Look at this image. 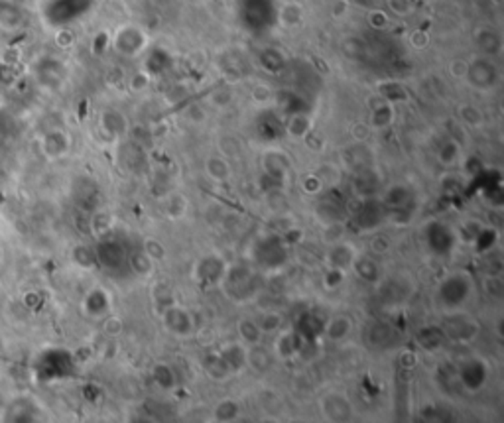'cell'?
Listing matches in <instances>:
<instances>
[{
  "label": "cell",
  "instance_id": "obj_1",
  "mask_svg": "<svg viewBox=\"0 0 504 423\" xmlns=\"http://www.w3.org/2000/svg\"><path fill=\"white\" fill-rule=\"evenodd\" d=\"M73 355L62 346H48L34 359V374L39 382H53L73 374Z\"/></svg>",
  "mask_w": 504,
  "mask_h": 423
},
{
  "label": "cell",
  "instance_id": "obj_2",
  "mask_svg": "<svg viewBox=\"0 0 504 423\" xmlns=\"http://www.w3.org/2000/svg\"><path fill=\"white\" fill-rule=\"evenodd\" d=\"M221 283L229 297H233L236 301H246L259 290V276L252 272V268L241 264V266L227 268Z\"/></svg>",
  "mask_w": 504,
  "mask_h": 423
},
{
  "label": "cell",
  "instance_id": "obj_3",
  "mask_svg": "<svg viewBox=\"0 0 504 423\" xmlns=\"http://www.w3.org/2000/svg\"><path fill=\"white\" fill-rule=\"evenodd\" d=\"M465 79L469 85H473L478 91H492L501 83V69L492 62V57L477 55L471 62H467Z\"/></svg>",
  "mask_w": 504,
  "mask_h": 423
},
{
  "label": "cell",
  "instance_id": "obj_4",
  "mask_svg": "<svg viewBox=\"0 0 504 423\" xmlns=\"http://www.w3.org/2000/svg\"><path fill=\"white\" fill-rule=\"evenodd\" d=\"M471 295V282L467 280V276H461V274H455V276H449L445 282L440 285V292H438V297H440V303H443V308L451 309H459Z\"/></svg>",
  "mask_w": 504,
  "mask_h": 423
},
{
  "label": "cell",
  "instance_id": "obj_5",
  "mask_svg": "<svg viewBox=\"0 0 504 423\" xmlns=\"http://www.w3.org/2000/svg\"><path fill=\"white\" fill-rule=\"evenodd\" d=\"M162 313V323L166 327V331L171 333L174 337H180V339H185V337H192L195 331V321L192 311L185 308H181L178 303L169 306Z\"/></svg>",
  "mask_w": 504,
  "mask_h": 423
},
{
  "label": "cell",
  "instance_id": "obj_6",
  "mask_svg": "<svg viewBox=\"0 0 504 423\" xmlns=\"http://www.w3.org/2000/svg\"><path fill=\"white\" fill-rule=\"evenodd\" d=\"M146 44H148V38H146L144 30L132 26V24L118 28L115 38H113L115 50L122 55H127V57H134V55L144 52Z\"/></svg>",
  "mask_w": 504,
  "mask_h": 423
},
{
  "label": "cell",
  "instance_id": "obj_7",
  "mask_svg": "<svg viewBox=\"0 0 504 423\" xmlns=\"http://www.w3.org/2000/svg\"><path fill=\"white\" fill-rule=\"evenodd\" d=\"M71 150V138L64 129H52L41 134L39 138V152L48 160H62Z\"/></svg>",
  "mask_w": 504,
  "mask_h": 423
},
{
  "label": "cell",
  "instance_id": "obj_8",
  "mask_svg": "<svg viewBox=\"0 0 504 423\" xmlns=\"http://www.w3.org/2000/svg\"><path fill=\"white\" fill-rule=\"evenodd\" d=\"M111 308H113V299L106 290L103 288H93L89 290L83 301H81V309L83 313L91 317V319H103L111 313Z\"/></svg>",
  "mask_w": 504,
  "mask_h": 423
},
{
  "label": "cell",
  "instance_id": "obj_9",
  "mask_svg": "<svg viewBox=\"0 0 504 423\" xmlns=\"http://www.w3.org/2000/svg\"><path fill=\"white\" fill-rule=\"evenodd\" d=\"M227 272V264L225 260L215 254H207L201 258L194 268V276L197 282L201 283H221L223 276Z\"/></svg>",
  "mask_w": 504,
  "mask_h": 423
},
{
  "label": "cell",
  "instance_id": "obj_10",
  "mask_svg": "<svg viewBox=\"0 0 504 423\" xmlns=\"http://www.w3.org/2000/svg\"><path fill=\"white\" fill-rule=\"evenodd\" d=\"M95 254H97V264H101L106 270H120L127 266V252L115 241H103L95 248Z\"/></svg>",
  "mask_w": 504,
  "mask_h": 423
},
{
  "label": "cell",
  "instance_id": "obj_11",
  "mask_svg": "<svg viewBox=\"0 0 504 423\" xmlns=\"http://www.w3.org/2000/svg\"><path fill=\"white\" fill-rule=\"evenodd\" d=\"M4 423H39L38 408L34 406V402H30L26 397L14 400L6 408Z\"/></svg>",
  "mask_w": 504,
  "mask_h": 423
},
{
  "label": "cell",
  "instance_id": "obj_12",
  "mask_svg": "<svg viewBox=\"0 0 504 423\" xmlns=\"http://www.w3.org/2000/svg\"><path fill=\"white\" fill-rule=\"evenodd\" d=\"M475 44H477L478 52L487 55V57H496L503 52V36L494 28H477L475 30Z\"/></svg>",
  "mask_w": 504,
  "mask_h": 423
},
{
  "label": "cell",
  "instance_id": "obj_13",
  "mask_svg": "<svg viewBox=\"0 0 504 423\" xmlns=\"http://www.w3.org/2000/svg\"><path fill=\"white\" fill-rule=\"evenodd\" d=\"M26 24V10L14 0H0V28L16 32Z\"/></svg>",
  "mask_w": 504,
  "mask_h": 423
},
{
  "label": "cell",
  "instance_id": "obj_14",
  "mask_svg": "<svg viewBox=\"0 0 504 423\" xmlns=\"http://www.w3.org/2000/svg\"><path fill=\"white\" fill-rule=\"evenodd\" d=\"M357 254H359V252L353 248V244L345 243V241L329 244V250H327V264H329V268L349 272L351 266H353V262H355V258H357Z\"/></svg>",
  "mask_w": 504,
  "mask_h": 423
},
{
  "label": "cell",
  "instance_id": "obj_15",
  "mask_svg": "<svg viewBox=\"0 0 504 423\" xmlns=\"http://www.w3.org/2000/svg\"><path fill=\"white\" fill-rule=\"evenodd\" d=\"M459 378L469 390H478L480 386L487 382V366L485 362L478 359L467 360L465 364L459 368Z\"/></svg>",
  "mask_w": 504,
  "mask_h": 423
},
{
  "label": "cell",
  "instance_id": "obj_16",
  "mask_svg": "<svg viewBox=\"0 0 504 423\" xmlns=\"http://www.w3.org/2000/svg\"><path fill=\"white\" fill-rule=\"evenodd\" d=\"M324 411L325 415L329 417V422H335V423H343V422H349V415H351V406H349V400L345 396H341V394H329V396L324 400Z\"/></svg>",
  "mask_w": 504,
  "mask_h": 423
},
{
  "label": "cell",
  "instance_id": "obj_17",
  "mask_svg": "<svg viewBox=\"0 0 504 423\" xmlns=\"http://www.w3.org/2000/svg\"><path fill=\"white\" fill-rule=\"evenodd\" d=\"M219 355L225 360V364L229 366L231 374L246 368V346L243 343H239V341L227 343L219 348Z\"/></svg>",
  "mask_w": 504,
  "mask_h": 423
},
{
  "label": "cell",
  "instance_id": "obj_18",
  "mask_svg": "<svg viewBox=\"0 0 504 423\" xmlns=\"http://www.w3.org/2000/svg\"><path fill=\"white\" fill-rule=\"evenodd\" d=\"M427 243H429V248L433 252L443 254V252L453 248V232L440 223H433V225L427 227Z\"/></svg>",
  "mask_w": 504,
  "mask_h": 423
},
{
  "label": "cell",
  "instance_id": "obj_19",
  "mask_svg": "<svg viewBox=\"0 0 504 423\" xmlns=\"http://www.w3.org/2000/svg\"><path fill=\"white\" fill-rule=\"evenodd\" d=\"M64 73V65L59 64V62H55V59H44L36 67L38 83L46 85V87H55L57 83H62Z\"/></svg>",
  "mask_w": 504,
  "mask_h": 423
},
{
  "label": "cell",
  "instance_id": "obj_20",
  "mask_svg": "<svg viewBox=\"0 0 504 423\" xmlns=\"http://www.w3.org/2000/svg\"><path fill=\"white\" fill-rule=\"evenodd\" d=\"M246 366H250L254 372H266L272 366V352L266 346L259 345L246 346Z\"/></svg>",
  "mask_w": 504,
  "mask_h": 423
},
{
  "label": "cell",
  "instance_id": "obj_21",
  "mask_svg": "<svg viewBox=\"0 0 504 423\" xmlns=\"http://www.w3.org/2000/svg\"><path fill=\"white\" fill-rule=\"evenodd\" d=\"M203 169H205L209 180L217 181V183H225L233 173L231 164L227 162L225 156H209L207 160L203 162Z\"/></svg>",
  "mask_w": 504,
  "mask_h": 423
},
{
  "label": "cell",
  "instance_id": "obj_22",
  "mask_svg": "<svg viewBox=\"0 0 504 423\" xmlns=\"http://www.w3.org/2000/svg\"><path fill=\"white\" fill-rule=\"evenodd\" d=\"M351 331H353V319L347 317V315H335V317H331V319L327 321V325H325L324 329L325 337L329 341H333V343L345 341L351 335Z\"/></svg>",
  "mask_w": 504,
  "mask_h": 423
},
{
  "label": "cell",
  "instance_id": "obj_23",
  "mask_svg": "<svg viewBox=\"0 0 504 423\" xmlns=\"http://www.w3.org/2000/svg\"><path fill=\"white\" fill-rule=\"evenodd\" d=\"M236 337H239V343H243L245 346L262 343V331L256 325V321L250 319V317H243V319L236 321Z\"/></svg>",
  "mask_w": 504,
  "mask_h": 423
},
{
  "label": "cell",
  "instance_id": "obj_24",
  "mask_svg": "<svg viewBox=\"0 0 504 423\" xmlns=\"http://www.w3.org/2000/svg\"><path fill=\"white\" fill-rule=\"evenodd\" d=\"M351 270H353L361 280H364V282H376L378 276H380L378 262H376L375 258L366 256V254H357Z\"/></svg>",
  "mask_w": 504,
  "mask_h": 423
},
{
  "label": "cell",
  "instance_id": "obj_25",
  "mask_svg": "<svg viewBox=\"0 0 504 423\" xmlns=\"http://www.w3.org/2000/svg\"><path fill=\"white\" fill-rule=\"evenodd\" d=\"M276 18H278V22L286 28H296L301 24V20H304V8L294 2V0H288L284 2L278 10H276Z\"/></svg>",
  "mask_w": 504,
  "mask_h": 423
},
{
  "label": "cell",
  "instance_id": "obj_26",
  "mask_svg": "<svg viewBox=\"0 0 504 423\" xmlns=\"http://www.w3.org/2000/svg\"><path fill=\"white\" fill-rule=\"evenodd\" d=\"M274 352L280 359H294L299 352V339L294 331H284L278 335V341L274 345Z\"/></svg>",
  "mask_w": 504,
  "mask_h": 423
},
{
  "label": "cell",
  "instance_id": "obj_27",
  "mask_svg": "<svg viewBox=\"0 0 504 423\" xmlns=\"http://www.w3.org/2000/svg\"><path fill=\"white\" fill-rule=\"evenodd\" d=\"M311 130H313V122H311L310 116L304 115V113H294L286 122V132L292 138H308Z\"/></svg>",
  "mask_w": 504,
  "mask_h": 423
},
{
  "label": "cell",
  "instance_id": "obj_28",
  "mask_svg": "<svg viewBox=\"0 0 504 423\" xmlns=\"http://www.w3.org/2000/svg\"><path fill=\"white\" fill-rule=\"evenodd\" d=\"M394 122V109H392V104L384 101V103H378L373 109V113H371V129H378V130H384L388 129L390 124Z\"/></svg>",
  "mask_w": 504,
  "mask_h": 423
},
{
  "label": "cell",
  "instance_id": "obj_29",
  "mask_svg": "<svg viewBox=\"0 0 504 423\" xmlns=\"http://www.w3.org/2000/svg\"><path fill=\"white\" fill-rule=\"evenodd\" d=\"M203 368H205V372L213 380H225L231 374L229 366L225 364V360L219 355V350L217 352H209L207 357L203 359Z\"/></svg>",
  "mask_w": 504,
  "mask_h": 423
},
{
  "label": "cell",
  "instance_id": "obj_30",
  "mask_svg": "<svg viewBox=\"0 0 504 423\" xmlns=\"http://www.w3.org/2000/svg\"><path fill=\"white\" fill-rule=\"evenodd\" d=\"M457 115H459V120L469 126V129H480L483 124H485V115H483V111L475 106V104L471 103H463L459 104V109H457Z\"/></svg>",
  "mask_w": 504,
  "mask_h": 423
},
{
  "label": "cell",
  "instance_id": "obj_31",
  "mask_svg": "<svg viewBox=\"0 0 504 423\" xmlns=\"http://www.w3.org/2000/svg\"><path fill=\"white\" fill-rule=\"evenodd\" d=\"M127 266L132 270V274L146 278V276H150V274L154 272L156 262H152L150 258L146 256L142 250H136V252H132V254L127 258Z\"/></svg>",
  "mask_w": 504,
  "mask_h": 423
},
{
  "label": "cell",
  "instance_id": "obj_32",
  "mask_svg": "<svg viewBox=\"0 0 504 423\" xmlns=\"http://www.w3.org/2000/svg\"><path fill=\"white\" fill-rule=\"evenodd\" d=\"M254 321H256V325L260 327L262 335L278 333V331L282 329V325H284V317H282V313H280V311H274V309L264 311L259 319H254Z\"/></svg>",
  "mask_w": 504,
  "mask_h": 423
},
{
  "label": "cell",
  "instance_id": "obj_33",
  "mask_svg": "<svg viewBox=\"0 0 504 423\" xmlns=\"http://www.w3.org/2000/svg\"><path fill=\"white\" fill-rule=\"evenodd\" d=\"M152 297H154L156 308L160 311H164L169 306L176 303V294H174V288L168 282H156L152 288Z\"/></svg>",
  "mask_w": 504,
  "mask_h": 423
},
{
  "label": "cell",
  "instance_id": "obj_34",
  "mask_svg": "<svg viewBox=\"0 0 504 423\" xmlns=\"http://www.w3.org/2000/svg\"><path fill=\"white\" fill-rule=\"evenodd\" d=\"M101 129L106 132V134H111V136H118V134H122L124 129H127V120H124V116L117 113V111H106L103 116H101Z\"/></svg>",
  "mask_w": 504,
  "mask_h": 423
},
{
  "label": "cell",
  "instance_id": "obj_35",
  "mask_svg": "<svg viewBox=\"0 0 504 423\" xmlns=\"http://www.w3.org/2000/svg\"><path fill=\"white\" fill-rule=\"evenodd\" d=\"M187 211H189V201L185 199V195H181V193H171L168 199V203H166V213H168L169 218H174V220H180L187 215Z\"/></svg>",
  "mask_w": 504,
  "mask_h": 423
},
{
  "label": "cell",
  "instance_id": "obj_36",
  "mask_svg": "<svg viewBox=\"0 0 504 423\" xmlns=\"http://www.w3.org/2000/svg\"><path fill=\"white\" fill-rule=\"evenodd\" d=\"M477 323L471 319H465V317H457V321H451L449 323V327H447V333L455 337V339H459V341H463V339H471L473 333H475V327Z\"/></svg>",
  "mask_w": 504,
  "mask_h": 423
},
{
  "label": "cell",
  "instance_id": "obj_37",
  "mask_svg": "<svg viewBox=\"0 0 504 423\" xmlns=\"http://www.w3.org/2000/svg\"><path fill=\"white\" fill-rule=\"evenodd\" d=\"M71 260L77 264L79 268L89 270L93 266H97V254H95V248H89L85 244H79L73 248L71 252Z\"/></svg>",
  "mask_w": 504,
  "mask_h": 423
},
{
  "label": "cell",
  "instance_id": "obj_38",
  "mask_svg": "<svg viewBox=\"0 0 504 423\" xmlns=\"http://www.w3.org/2000/svg\"><path fill=\"white\" fill-rule=\"evenodd\" d=\"M264 167L268 171L270 178H282L288 171V162H286V156L278 154V152H270V154L264 156Z\"/></svg>",
  "mask_w": 504,
  "mask_h": 423
},
{
  "label": "cell",
  "instance_id": "obj_39",
  "mask_svg": "<svg viewBox=\"0 0 504 423\" xmlns=\"http://www.w3.org/2000/svg\"><path fill=\"white\" fill-rule=\"evenodd\" d=\"M152 378H154V382L162 390H169L171 386L176 384V376H174V370H171V366L166 364V362H158L154 364V368H152Z\"/></svg>",
  "mask_w": 504,
  "mask_h": 423
},
{
  "label": "cell",
  "instance_id": "obj_40",
  "mask_svg": "<svg viewBox=\"0 0 504 423\" xmlns=\"http://www.w3.org/2000/svg\"><path fill=\"white\" fill-rule=\"evenodd\" d=\"M438 158L443 166H455L461 158V148H459V142L455 140H445L441 144Z\"/></svg>",
  "mask_w": 504,
  "mask_h": 423
},
{
  "label": "cell",
  "instance_id": "obj_41",
  "mask_svg": "<svg viewBox=\"0 0 504 423\" xmlns=\"http://www.w3.org/2000/svg\"><path fill=\"white\" fill-rule=\"evenodd\" d=\"M142 252L150 258L152 262H162L166 260V246L154 236H146L142 241Z\"/></svg>",
  "mask_w": 504,
  "mask_h": 423
},
{
  "label": "cell",
  "instance_id": "obj_42",
  "mask_svg": "<svg viewBox=\"0 0 504 423\" xmlns=\"http://www.w3.org/2000/svg\"><path fill=\"white\" fill-rule=\"evenodd\" d=\"M319 180H321V183H324V187L325 185H331V187H335V185H339V181H341V169L335 166V164H321V166L317 167V171H313Z\"/></svg>",
  "mask_w": 504,
  "mask_h": 423
},
{
  "label": "cell",
  "instance_id": "obj_43",
  "mask_svg": "<svg viewBox=\"0 0 504 423\" xmlns=\"http://www.w3.org/2000/svg\"><path fill=\"white\" fill-rule=\"evenodd\" d=\"M260 62H262V67H264V69H268V71H272V73H278V71H280L286 64L284 55L278 52L276 48H268L266 52L262 53Z\"/></svg>",
  "mask_w": 504,
  "mask_h": 423
},
{
  "label": "cell",
  "instance_id": "obj_44",
  "mask_svg": "<svg viewBox=\"0 0 504 423\" xmlns=\"http://www.w3.org/2000/svg\"><path fill=\"white\" fill-rule=\"evenodd\" d=\"M408 199H410V193H408L406 187H402V185L390 187L386 193V197H384L386 205L394 207V209H402V207L408 205Z\"/></svg>",
  "mask_w": 504,
  "mask_h": 423
},
{
  "label": "cell",
  "instance_id": "obj_45",
  "mask_svg": "<svg viewBox=\"0 0 504 423\" xmlns=\"http://www.w3.org/2000/svg\"><path fill=\"white\" fill-rule=\"evenodd\" d=\"M345 278H347V272H345V270L329 268L324 276V285L327 290L333 292V290H339V288L345 283Z\"/></svg>",
  "mask_w": 504,
  "mask_h": 423
},
{
  "label": "cell",
  "instance_id": "obj_46",
  "mask_svg": "<svg viewBox=\"0 0 504 423\" xmlns=\"http://www.w3.org/2000/svg\"><path fill=\"white\" fill-rule=\"evenodd\" d=\"M215 413H217L219 422H233L234 417H236V413H239V406H236V402H233V400H223V402H219Z\"/></svg>",
  "mask_w": 504,
  "mask_h": 423
},
{
  "label": "cell",
  "instance_id": "obj_47",
  "mask_svg": "<svg viewBox=\"0 0 504 423\" xmlns=\"http://www.w3.org/2000/svg\"><path fill=\"white\" fill-rule=\"evenodd\" d=\"M371 252L376 254V256H382V254H388L390 250H392V241H390V236L386 234H375L373 238H371Z\"/></svg>",
  "mask_w": 504,
  "mask_h": 423
},
{
  "label": "cell",
  "instance_id": "obj_48",
  "mask_svg": "<svg viewBox=\"0 0 504 423\" xmlns=\"http://www.w3.org/2000/svg\"><path fill=\"white\" fill-rule=\"evenodd\" d=\"M301 189L308 193V195H317V193L324 189V183L321 180L315 176V173H310L301 180Z\"/></svg>",
  "mask_w": 504,
  "mask_h": 423
},
{
  "label": "cell",
  "instance_id": "obj_49",
  "mask_svg": "<svg viewBox=\"0 0 504 423\" xmlns=\"http://www.w3.org/2000/svg\"><path fill=\"white\" fill-rule=\"evenodd\" d=\"M366 20H368V24L375 28V30H384L390 24L388 14L382 12V10H371L368 16H366Z\"/></svg>",
  "mask_w": 504,
  "mask_h": 423
},
{
  "label": "cell",
  "instance_id": "obj_50",
  "mask_svg": "<svg viewBox=\"0 0 504 423\" xmlns=\"http://www.w3.org/2000/svg\"><path fill=\"white\" fill-rule=\"evenodd\" d=\"M104 333L109 335V337H118V335L122 333V329H124V325H122V319H118L115 315H106V319H104V325H103Z\"/></svg>",
  "mask_w": 504,
  "mask_h": 423
},
{
  "label": "cell",
  "instance_id": "obj_51",
  "mask_svg": "<svg viewBox=\"0 0 504 423\" xmlns=\"http://www.w3.org/2000/svg\"><path fill=\"white\" fill-rule=\"evenodd\" d=\"M343 53L347 57H361L364 53V48H362V44L357 38H349L343 44Z\"/></svg>",
  "mask_w": 504,
  "mask_h": 423
},
{
  "label": "cell",
  "instance_id": "obj_52",
  "mask_svg": "<svg viewBox=\"0 0 504 423\" xmlns=\"http://www.w3.org/2000/svg\"><path fill=\"white\" fill-rule=\"evenodd\" d=\"M211 103L215 106H229L233 103V95L229 89H217L211 95Z\"/></svg>",
  "mask_w": 504,
  "mask_h": 423
},
{
  "label": "cell",
  "instance_id": "obj_53",
  "mask_svg": "<svg viewBox=\"0 0 504 423\" xmlns=\"http://www.w3.org/2000/svg\"><path fill=\"white\" fill-rule=\"evenodd\" d=\"M219 148L221 152L225 156H234L239 154V150H241V146H239V140H234L231 136H223L219 140Z\"/></svg>",
  "mask_w": 504,
  "mask_h": 423
},
{
  "label": "cell",
  "instance_id": "obj_54",
  "mask_svg": "<svg viewBox=\"0 0 504 423\" xmlns=\"http://www.w3.org/2000/svg\"><path fill=\"white\" fill-rule=\"evenodd\" d=\"M111 225H113V218L109 217L106 213H99V215L93 217V231L97 232L111 231Z\"/></svg>",
  "mask_w": 504,
  "mask_h": 423
},
{
  "label": "cell",
  "instance_id": "obj_55",
  "mask_svg": "<svg viewBox=\"0 0 504 423\" xmlns=\"http://www.w3.org/2000/svg\"><path fill=\"white\" fill-rule=\"evenodd\" d=\"M252 99L260 104L270 103L272 101L270 87H266V85H259V87H254V91H252Z\"/></svg>",
  "mask_w": 504,
  "mask_h": 423
},
{
  "label": "cell",
  "instance_id": "obj_56",
  "mask_svg": "<svg viewBox=\"0 0 504 423\" xmlns=\"http://www.w3.org/2000/svg\"><path fill=\"white\" fill-rule=\"evenodd\" d=\"M388 4H390L392 12L396 14V16H406V14L412 10V2L410 0H390Z\"/></svg>",
  "mask_w": 504,
  "mask_h": 423
},
{
  "label": "cell",
  "instance_id": "obj_57",
  "mask_svg": "<svg viewBox=\"0 0 504 423\" xmlns=\"http://www.w3.org/2000/svg\"><path fill=\"white\" fill-rule=\"evenodd\" d=\"M351 134H353V138H355V140L361 144V142H364L366 138H368V134H371V126H368V124H362V122H357V124L351 129Z\"/></svg>",
  "mask_w": 504,
  "mask_h": 423
},
{
  "label": "cell",
  "instance_id": "obj_58",
  "mask_svg": "<svg viewBox=\"0 0 504 423\" xmlns=\"http://www.w3.org/2000/svg\"><path fill=\"white\" fill-rule=\"evenodd\" d=\"M467 62L465 59H453L451 65H449V71L455 79H465L467 75Z\"/></svg>",
  "mask_w": 504,
  "mask_h": 423
},
{
  "label": "cell",
  "instance_id": "obj_59",
  "mask_svg": "<svg viewBox=\"0 0 504 423\" xmlns=\"http://www.w3.org/2000/svg\"><path fill=\"white\" fill-rule=\"evenodd\" d=\"M388 333H390V329H388L384 323H376L375 327H373L371 339H373L375 343H384V339L388 337Z\"/></svg>",
  "mask_w": 504,
  "mask_h": 423
},
{
  "label": "cell",
  "instance_id": "obj_60",
  "mask_svg": "<svg viewBox=\"0 0 504 423\" xmlns=\"http://www.w3.org/2000/svg\"><path fill=\"white\" fill-rule=\"evenodd\" d=\"M487 290L494 297H498V295L503 294V282H501V278L498 276H487Z\"/></svg>",
  "mask_w": 504,
  "mask_h": 423
},
{
  "label": "cell",
  "instance_id": "obj_61",
  "mask_svg": "<svg viewBox=\"0 0 504 423\" xmlns=\"http://www.w3.org/2000/svg\"><path fill=\"white\" fill-rule=\"evenodd\" d=\"M187 118H189L192 122H203V120H205V113L199 109V104H192V106L187 109Z\"/></svg>",
  "mask_w": 504,
  "mask_h": 423
},
{
  "label": "cell",
  "instance_id": "obj_62",
  "mask_svg": "<svg viewBox=\"0 0 504 423\" xmlns=\"http://www.w3.org/2000/svg\"><path fill=\"white\" fill-rule=\"evenodd\" d=\"M410 41H412V46H414L416 50H422V48L427 46V34L426 32H414Z\"/></svg>",
  "mask_w": 504,
  "mask_h": 423
},
{
  "label": "cell",
  "instance_id": "obj_63",
  "mask_svg": "<svg viewBox=\"0 0 504 423\" xmlns=\"http://www.w3.org/2000/svg\"><path fill=\"white\" fill-rule=\"evenodd\" d=\"M402 360H404V364H410V366H414L416 364V355L414 352H402Z\"/></svg>",
  "mask_w": 504,
  "mask_h": 423
}]
</instances>
